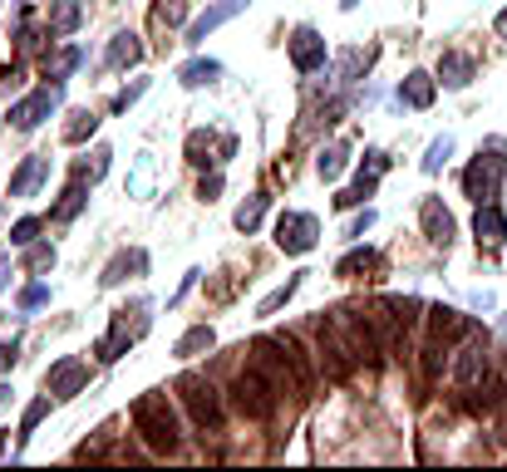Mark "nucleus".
<instances>
[{"instance_id": "2f4dec72", "label": "nucleus", "mask_w": 507, "mask_h": 472, "mask_svg": "<svg viewBox=\"0 0 507 472\" xmlns=\"http://www.w3.org/2000/svg\"><path fill=\"white\" fill-rule=\"evenodd\" d=\"M35 236H40V216H20V222L10 226V246H30Z\"/></svg>"}, {"instance_id": "39448f33", "label": "nucleus", "mask_w": 507, "mask_h": 472, "mask_svg": "<svg viewBox=\"0 0 507 472\" xmlns=\"http://www.w3.org/2000/svg\"><path fill=\"white\" fill-rule=\"evenodd\" d=\"M316 241H320V222L310 212H286L281 222H276V246H281L286 256H306Z\"/></svg>"}, {"instance_id": "e433bc0d", "label": "nucleus", "mask_w": 507, "mask_h": 472, "mask_svg": "<svg viewBox=\"0 0 507 472\" xmlns=\"http://www.w3.org/2000/svg\"><path fill=\"white\" fill-rule=\"evenodd\" d=\"M45 300H50V286H40V281H35V286H25V290H20V306H25V310H35V306H45Z\"/></svg>"}, {"instance_id": "4468645a", "label": "nucleus", "mask_w": 507, "mask_h": 472, "mask_svg": "<svg viewBox=\"0 0 507 472\" xmlns=\"http://www.w3.org/2000/svg\"><path fill=\"white\" fill-rule=\"evenodd\" d=\"M45 173H50V157H45V153L20 157V167L10 173V197H30V192L45 183Z\"/></svg>"}, {"instance_id": "ddd939ff", "label": "nucleus", "mask_w": 507, "mask_h": 472, "mask_svg": "<svg viewBox=\"0 0 507 472\" xmlns=\"http://www.w3.org/2000/svg\"><path fill=\"white\" fill-rule=\"evenodd\" d=\"M473 236H478V246H502V241H507V216H502L498 202H478Z\"/></svg>"}, {"instance_id": "f03ea898", "label": "nucleus", "mask_w": 507, "mask_h": 472, "mask_svg": "<svg viewBox=\"0 0 507 472\" xmlns=\"http://www.w3.org/2000/svg\"><path fill=\"white\" fill-rule=\"evenodd\" d=\"M232 404H237L241 418L267 423V418H276V408H281V389H276V384H271L257 365H247V369L232 379Z\"/></svg>"}, {"instance_id": "1a4fd4ad", "label": "nucleus", "mask_w": 507, "mask_h": 472, "mask_svg": "<svg viewBox=\"0 0 507 472\" xmlns=\"http://www.w3.org/2000/svg\"><path fill=\"white\" fill-rule=\"evenodd\" d=\"M286 50H291V65L300 69V75H316V69H325V40H320V30H310V25H296L291 30V40H286Z\"/></svg>"}, {"instance_id": "f8f14e48", "label": "nucleus", "mask_w": 507, "mask_h": 472, "mask_svg": "<svg viewBox=\"0 0 507 472\" xmlns=\"http://www.w3.org/2000/svg\"><path fill=\"white\" fill-rule=\"evenodd\" d=\"M84 379H89V365H84V359H59V365L45 374V389L55 398H75L84 389Z\"/></svg>"}, {"instance_id": "473e14b6", "label": "nucleus", "mask_w": 507, "mask_h": 472, "mask_svg": "<svg viewBox=\"0 0 507 472\" xmlns=\"http://www.w3.org/2000/svg\"><path fill=\"white\" fill-rule=\"evenodd\" d=\"M208 153H212V138H208V133H202V128H198V133H188V163H198V167H202V163H212Z\"/></svg>"}, {"instance_id": "c756f323", "label": "nucleus", "mask_w": 507, "mask_h": 472, "mask_svg": "<svg viewBox=\"0 0 507 472\" xmlns=\"http://www.w3.org/2000/svg\"><path fill=\"white\" fill-rule=\"evenodd\" d=\"M296 290H300V276H291V281H286V286H276L271 296H267V300H261V306H257V315H276V310L286 306V300L296 296Z\"/></svg>"}, {"instance_id": "393cba45", "label": "nucleus", "mask_w": 507, "mask_h": 472, "mask_svg": "<svg viewBox=\"0 0 507 472\" xmlns=\"http://www.w3.org/2000/svg\"><path fill=\"white\" fill-rule=\"evenodd\" d=\"M350 167V143H330V148L320 153V163H316V173L325 177V183H335V177H340Z\"/></svg>"}, {"instance_id": "412c9836", "label": "nucleus", "mask_w": 507, "mask_h": 472, "mask_svg": "<svg viewBox=\"0 0 507 472\" xmlns=\"http://www.w3.org/2000/svg\"><path fill=\"white\" fill-rule=\"evenodd\" d=\"M380 266V251H370V246H355L350 256H340L335 261V276H345V281H355V276H365V271H374Z\"/></svg>"}, {"instance_id": "0eeeda50", "label": "nucleus", "mask_w": 507, "mask_h": 472, "mask_svg": "<svg viewBox=\"0 0 507 472\" xmlns=\"http://www.w3.org/2000/svg\"><path fill=\"white\" fill-rule=\"evenodd\" d=\"M488 335H468V345L458 349V359H453V379L463 384V389H478L482 379H488Z\"/></svg>"}, {"instance_id": "4be33fe9", "label": "nucleus", "mask_w": 507, "mask_h": 472, "mask_svg": "<svg viewBox=\"0 0 507 472\" xmlns=\"http://www.w3.org/2000/svg\"><path fill=\"white\" fill-rule=\"evenodd\" d=\"M212 345H217V330H212V325H192L183 340L173 345V355L177 359H192V355H202V349H212Z\"/></svg>"}, {"instance_id": "20e7f679", "label": "nucleus", "mask_w": 507, "mask_h": 472, "mask_svg": "<svg viewBox=\"0 0 507 472\" xmlns=\"http://www.w3.org/2000/svg\"><path fill=\"white\" fill-rule=\"evenodd\" d=\"M502 177H507V157L478 153L473 163H468V173H463V192L473 202H492V197H498V187H502Z\"/></svg>"}, {"instance_id": "cd10ccee", "label": "nucleus", "mask_w": 507, "mask_h": 472, "mask_svg": "<svg viewBox=\"0 0 507 472\" xmlns=\"http://www.w3.org/2000/svg\"><path fill=\"white\" fill-rule=\"evenodd\" d=\"M94 128H99V114L79 108V114H69V124H65V143H89Z\"/></svg>"}, {"instance_id": "423d86ee", "label": "nucleus", "mask_w": 507, "mask_h": 472, "mask_svg": "<svg viewBox=\"0 0 507 472\" xmlns=\"http://www.w3.org/2000/svg\"><path fill=\"white\" fill-rule=\"evenodd\" d=\"M468 335H473V320H468L463 310H453V306H433L429 310V345L453 349L458 340H468Z\"/></svg>"}, {"instance_id": "2eb2a0df", "label": "nucleus", "mask_w": 507, "mask_h": 472, "mask_svg": "<svg viewBox=\"0 0 507 472\" xmlns=\"http://www.w3.org/2000/svg\"><path fill=\"white\" fill-rule=\"evenodd\" d=\"M433 99H439V79H433L429 69H409L404 84H400V104H409V108H429Z\"/></svg>"}, {"instance_id": "dca6fc26", "label": "nucleus", "mask_w": 507, "mask_h": 472, "mask_svg": "<svg viewBox=\"0 0 507 472\" xmlns=\"http://www.w3.org/2000/svg\"><path fill=\"white\" fill-rule=\"evenodd\" d=\"M478 75V65H473V55H463V50H449L439 59V79L449 84V89H468Z\"/></svg>"}, {"instance_id": "6ab92c4d", "label": "nucleus", "mask_w": 507, "mask_h": 472, "mask_svg": "<svg viewBox=\"0 0 507 472\" xmlns=\"http://www.w3.org/2000/svg\"><path fill=\"white\" fill-rule=\"evenodd\" d=\"M84 202H89V187H84V177L75 173V177H69V187H65V197L55 202V212H50V216H55V222H75Z\"/></svg>"}, {"instance_id": "58836bf2", "label": "nucleus", "mask_w": 507, "mask_h": 472, "mask_svg": "<svg viewBox=\"0 0 507 472\" xmlns=\"http://www.w3.org/2000/svg\"><path fill=\"white\" fill-rule=\"evenodd\" d=\"M217 192H222V173H212V177H202V187H198V197L202 202H212Z\"/></svg>"}, {"instance_id": "bb28decb", "label": "nucleus", "mask_w": 507, "mask_h": 472, "mask_svg": "<svg viewBox=\"0 0 507 472\" xmlns=\"http://www.w3.org/2000/svg\"><path fill=\"white\" fill-rule=\"evenodd\" d=\"M267 202H271V197H261V192H257V197H247V202H241L237 216H232V222H237V232H257V226H261V216H267Z\"/></svg>"}, {"instance_id": "6e6552de", "label": "nucleus", "mask_w": 507, "mask_h": 472, "mask_svg": "<svg viewBox=\"0 0 507 472\" xmlns=\"http://www.w3.org/2000/svg\"><path fill=\"white\" fill-rule=\"evenodd\" d=\"M59 108V84H50V89H35L30 99H20V104H10V128H20V133H30V128H40L45 118H50Z\"/></svg>"}, {"instance_id": "ea45409f", "label": "nucleus", "mask_w": 507, "mask_h": 472, "mask_svg": "<svg viewBox=\"0 0 507 472\" xmlns=\"http://www.w3.org/2000/svg\"><path fill=\"white\" fill-rule=\"evenodd\" d=\"M365 167H370V173H384V167H390V153L370 148V153H365Z\"/></svg>"}, {"instance_id": "f704fd0d", "label": "nucleus", "mask_w": 507, "mask_h": 472, "mask_svg": "<svg viewBox=\"0 0 507 472\" xmlns=\"http://www.w3.org/2000/svg\"><path fill=\"white\" fill-rule=\"evenodd\" d=\"M25 266H30V271H50V266H55V246H35V241H30Z\"/></svg>"}, {"instance_id": "c03bdc74", "label": "nucleus", "mask_w": 507, "mask_h": 472, "mask_svg": "<svg viewBox=\"0 0 507 472\" xmlns=\"http://www.w3.org/2000/svg\"><path fill=\"white\" fill-rule=\"evenodd\" d=\"M502 330H507V315H502Z\"/></svg>"}, {"instance_id": "9b49d317", "label": "nucleus", "mask_w": 507, "mask_h": 472, "mask_svg": "<svg viewBox=\"0 0 507 472\" xmlns=\"http://www.w3.org/2000/svg\"><path fill=\"white\" fill-rule=\"evenodd\" d=\"M241 10H247V0H217V5H208V10H202V15L188 25V45H202L212 30H222L227 20H237Z\"/></svg>"}, {"instance_id": "f3484780", "label": "nucleus", "mask_w": 507, "mask_h": 472, "mask_svg": "<svg viewBox=\"0 0 507 472\" xmlns=\"http://www.w3.org/2000/svg\"><path fill=\"white\" fill-rule=\"evenodd\" d=\"M138 271H148V251H138V246H134V251H118V256L104 266L99 281H104V286H124L128 276H138Z\"/></svg>"}, {"instance_id": "a878e982", "label": "nucleus", "mask_w": 507, "mask_h": 472, "mask_svg": "<svg viewBox=\"0 0 507 472\" xmlns=\"http://www.w3.org/2000/svg\"><path fill=\"white\" fill-rule=\"evenodd\" d=\"M374 187H380V173H360V183H355V187H345L340 197H335V207H340V212L360 207L365 197H374Z\"/></svg>"}, {"instance_id": "c9c22d12", "label": "nucleus", "mask_w": 507, "mask_h": 472, "mask_svg": "<svg viewBox=\"0 0 507 472\" xmlns=\"http://www.w3.org/2000/svg\"><path fill=\"white\" fill-rule=\"evenodd\" d=\"M153 15H158V25H177V20H183V0H158Z\"/></svg>"}, {"instance_id": "7c9ffc66", "label": "nucleus", "mask_w": 507, "mask_h": 472, "mask_svg": "<svg viewBox=\"0 0 507 472\" xmlns=\"http://www.w3.org/2000/svg\"><path fill=\"white\" fill-rule=\"evenodd\" d=\"M453 157V138H433L424 153V173H443V163Z\"/></svg>"}, {"instance_id": "f257e3e1", "label": "nucleus", "mask_w": 507, "mask_h": 472, "mask_svg": "<svg viewBox=\"0 0 507 472\" xmlns=\"http://www.w3.org/2000/svg\"><path fill=\"white\" fill-rule=\"evenodd\" d=\"M134 433L143 443L153 447V453H177L183 447V428H177V414L173 404H167V394H143L134 404Z\"/></svg>"}, {"instance_id": "9d476101", "label": "nucleus", "mask_w": 507, "mask_h": 472, "mask_svg": "<svg viewBox=\"0 0 507 472\" xmlns=\"http://www.w3.org/2000/svg\"><path fill=\"white\" fill-rule=\"evenodd\" d=\"M419 222H424V236L433 241V246H443V251L453 246V236H458V222H453V212L443 207L439 197H424V207H419Z\"/></svg>"}, {"instance_id": "aec40b11", "label": "nucleus", "mask_w": 507, "mask_h": 472, "mask_svg": "<svg viewBox=\"0 0 507 472\" xmlns=\"http://www.w3.org/2000/svg\"><path fill=\"white\" fill-rule=\"evenodd\" d=\"M212 79H222V65H217V59H188V65L177 69V84H183V89H202V84H212Z\"/></svg>"}, {"instance_id": "7ed1b4c3", "label": "nucleus", "mask_w": 507, "mask_h": 472, "mask_svg": "<svg viewBox=\"0 0 507 472\" xmlns=\"http://www.w3.org/2000/svg\"><path fill=\"white\" fill-rule=\"evenodd\" d=\"M177 398H183V408H188V418L198 423V428H217L222 423V394L212 389L202 374H177Z\"/></svg>"}, {"instance_id": "79ce46f5", "label": "nucleus", "mask_w": 507, "mask_h": 472, "mask_svg": "<svg viewBox=\"0 0 507 472\" xmlns=\"http://www.w3.org/2000/svg\"><path fill=\"white\" fill-rule=\"evenodd\" d=\"M492 30H498L502 40H507V10H498V20H492Z\"/></svg>"}, {"instance_id": "a211bd4d", "label": "nucleus", "mask_w": 507, "mask_h": 472, "mask_svg": "<svg viewBox=\"0 0 507 472\" xmlns=\"http://www.w3.org/2000/svg\"><path fill=\"white\" fill-rule=\"evenodd\" d=\"M143 59V45H138V35H114V40H108V50H104V65L108 69H128V65H138Z\"/></svg>"}, {"instance_id": "a19ab883", "label": "nucleus", "mask_w": 507, "mask_h": 472, "mask_svg": "<svg viewBox=\"0 0 507 472\" xmlns=\"http://www.w3.org/2000/svg\"><path fill=\"white\" fill-rule=\"evenodd\" d=\"M5 365H15V345H0V369Z\"/></svg>"}, {"instance_id": "5701e85b", "label": "nucleus", "mask_w": 507, "mask_h": 472, "mask_svg": "<svg viewBox=\"0 0 507 472\" xmlns=\"http://www.w3.org/2000/svg\"><path fill=\"white\" fill-rule=\"evenodd\" d=\"M79 20H84V5H79V0H55V10H50V35H75Z\"/></svg>"}, {"instance_id": "72a5a7b5", "label": "nucleus", "mask_w": 507, "mask_h": 472, "mask_svg": "<svg viewBox=\"0 0 507 472\" xmlns=\"http://www.w3.org/2000/svg\"><path fill=\"white\" fill-rule=\"evenodd\" d=\"M143 94H148V79L128 84V89H124V94H118V99H114V114H124V108H134V104L143 99Z\"/></svg>"}, {"instance_id": "4c0bfd02", "label": "nucleus", "mask_w": 507, "mask_h": 472, "mask_svg": "<svg viewBox=\"0 0 507 472\" xmlns=\"http://www.w3.org/2000/svg\"><path fill=\"white\" fill-rule=\"evenodd\" d=\"M370 226H374V212L365 207V212L355 216V222H350V232H345V236H350V241H365V232H370Z\"/></svg>"}, {"instance_id": "b1692460", "label": "nucleus", "mask_w": 507, "mask_h": 472, "mask_svg": "<svg viewBox=\"0 0 507 472\" xmlns=\"http://www.w3.org/2000/svg\"><path fill=\"white\" fill-rule=\"evenodd\" d=\"M124 349H128V320H114V330H108L99 345H94V355H99L104 365H114V359L124 355Z\"/></svg>"}, {"instance_id": "37998d69", "label": "nucleus", "mask_w": 507, "mask_h": 472, "mask_svg": "<svg viewBox=\"0 0 507 472\" xmlns=\"http://www.w3.org/2000/svg\"><path fill=\"white\" fill-rule=\"evenodd\" d=\"M360 5V0H340V10H355Z\"/></svg>"}, {"instance_id": "c85d7f7f", "label": "nucleus", "mask_w": 507, "mask_h": 472, "mask_svg": "<svg viewBox=\"0 0 507 472\" xmlns=\"http://www.w3.org/2000/svg\"><path fill=\"white\" fill-rule=\"evenodd\" d=\"M50 398H55V394H40V398H35V404L25 408V418H20V443H25V438H30V433H35V428H40V418H45V414H50Z\"/></svg>"}]
</instances>
